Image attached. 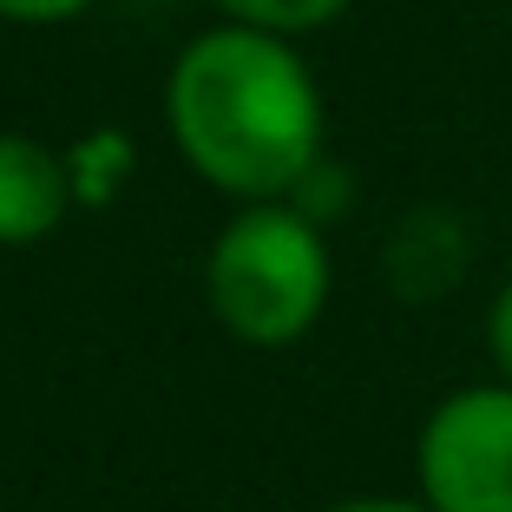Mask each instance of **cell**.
Segmentation results:
<instances>
[{
  "mask_svg": "<svg viewBox=\"0 0 512 512\" xmlns=\"http://www.w3.org/2000/svg\"><path fill=\"white\" fill-rule=\"evenodd\" d=\"M329 243L296 204H243L204 256V302L237 342L289 348L329 309Z\"/></svg>",
  "mask_w": 512,
  "mask_h": 512,
  "instance_id": "2",
  "label": "cell"
},
{
  "mask_svg": "<svg viewBox=\"0 0 512 512\" xmlns=\"http://www.w3.org/2000/svg\"><path fill=\"white\" fill-rule=\"evenodd\" d=\"M86 7H99V0H0V20H14V27H66Z\"/></svg>",
  "mask_w": 512,
  "mask_h": 512,
  "instance_id": "8",
  "label": "cell"
},
{
  "mask_svg": "<svg viewBox=\"0 0 512 512\" xmlns=\"http://www.w3.org/2000/svg\"><path fill=\"white\" fill-rule=\"evenodd\" d=\"M73 204L79 197L60 151L33 132H0V250L46 243Z\"/></svg>",
  "mask_w": 512,
  "mask_h": 512,
  "instance_id": "4",
  "label": "cell"
},
{
  "mask_svg": "<svg viewBox=\"0 0 512 512\" xmlns=\"http://www.w3.org/2000/svg\"><path fill=\"white\" fill-rule=\"evenodd\" d=\"M486 362H493V381L512 388V276L499 283L493 309H486Z\"/></svg>",
  "mask_w": 512,
  "mask_h": 512,
  "instance_id": "7",
  "label": "cell"
},
{
  "mask_svg": "<svg viewBox=\"0 0 512 512\" xmlns=\"http://www.w3.org/2000/svg\"><path fill=\"white\" fill-rule=\"evenodd\" d=\"M230 27H256V33H283V40H302V33H322L329 20H342L355 0H211Z\"/></svg>",
  "mask_w": 512,
  "mask_h": 512,
  "instance_id": "5",
  "label": "cell"
},
{
  "mask_svg": "<svg viewBox=\"0 0 512 512\" xmlns=\"http://www.w3.org/2000/svg\"><path fill=\"white\" fill-rule=\"evenodd\" d=\"M66 178H73L79 204H106L132 178V138L125 132H86L79 145H66Z\"/></svg>",
  "mask_w": 512,
  "mask_h": 512,
  "instance_id": "6",
  "label": "cell"
},
{
  "mask_svg": "<svg viewBox=\"0 0 512 512\" xmlns=\"http://www.w3.org/2000/svg\"><path fill=\"white\" fill-rule=\"evenodd\" d=\"M0 512H7V506H0Z\"/></svg>",
  "mask_w": 512,
  "mask_h": 512,
  "instance_id": "10",
  "label": "cell"
},
{
  "mask_svg": "<svg viewBox=\"0 0 512 512\" xmlns=\"http://www.w3.org/2000/svg\"><path fill=\"white\" fill-rule=\"evenodd\" d=\"M165 125L184 165L224 197L283 204L322 165V86L296 40L217 20L171 60Z\"/></svg>",
  "mask_w": 512,
  "mask_h": 512,
  "instance_id": "1",
  "label": "cell"
},
{
  "mask_svg": "<svg viewBox=\"0 0 512 512\" xmlns=\"http://www.w3.org/2000/svg\"><path fill=\"white\" fill-rule=\"evenodd\" d=\"M322 512H434L421 493L414 499H401V493H355V499H335V506H322Z\"/></svg>",
  "mask_w": 512,
  "mask_h": 512,
  "instance_id": "9",
  "label": "cell"
},
{
  "mask_svg": "<svg viewBox=\"0 0 512 512\" xmlns=\"http://www.w3.org/2000/svg\"><path fill=\"white\" fill-rule=\"evenodd\" d=\"M414 493L434 512H512V388L467 381L414 434Z\"/></svg>",
  "mask_w": 512,
  "mask_h": 512,
  "instance_id": "3",
  "label": "cell"
}]
</instances>
